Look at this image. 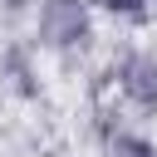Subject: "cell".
I'll list each match as a JSON object with an SVG mask.
<instances>
[{"mask_svg": "<svg viewBox=\"0 0 157 157\" xmlns=\"http://www.w3.org/2000/svg\"><path fill=\"white\" fill-rule=\"evenodd\" d=\"M34 49L39 54H83L98 39V5L93 0H34Z\"/></svg>", "mask_w": 157, "mask_h": 157, "instance_id": "cell-1", "label": "cell"}, {"mask_svg": "<svg viewBox=\"0 0 157 157\" xmlns=\"http://www.w3.org/2000/svg\"><path fill=\"white\" fill-rule=\"evenodd\" d=\"M113 88L132 113L152 118L157 113V44H128L113 59Z\"/></svg>", "mask_w": 157, "mask_h": 157, "instance_id": "cell-2", "label": "cell"}, {"mask_svg": "<svg viewBox=\"0 0 157 157\" xmlns=\"http://www.w3.org/2000/svg\"><path fill=\"white\" fill-rule=\"evenodd\" d=\"M39 93H44L39 49L34 44H5L0 49V98L5 103H34Z\"/></svg>", "mask_w": 157, "mask_h": 157, "instance_id": "cell-3", "label": "cell"}, {"mask_svg": "<svg viewBox=\"0 0 157 157\" xmlns=\"http://www.w3.org/2000/svg\"><path fill=\"white\" fill-rule=\"evenodd\" d=\"M103 157H157V137L142 132V128L118 123V128H108V137H103Z\"/></svg>", "mask_w": 157, "mask_h": 157, "instance_id": "cell-4", "label": "cell"}, {"mask_svg": "<svg viewBox=\"0 0 157 157\" xmlns=\"http://www.w3.org/2000/svg\"><path fill=\"white\" fill-rule=\"evenodd\" d=\"M93 5H98V15H108L118 25H142L157 0H93Z\"/></svg>", "mask_w": 157, "mask_h": 157, "instance_id": "cell-5", "label": "cell"}, {"mask_svg": "<svg viewBox=\"0 0 157 157\" xmlns=\"http://www.w3.org/2000/svg\"><path fill=\"white\" fill-rule=\"evenodd\" d=\"M5 15H20V10H34V0H0Z\"/></svg>", "mask_w": 157, "mask_h": 157, "instance_id": "cell-6", "label": "cell"}]
</instances>
